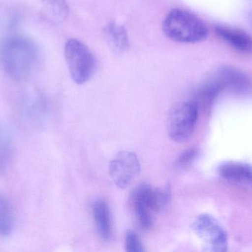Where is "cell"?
Returning a JSON list of instances; mask_svg holds the SVG:
<instances>
[{
  "mask_svg": "<svg viewBox=\"0 0 252 252\" xmlns=\"http://www.w3.org/2000/svg\"><path fill=\"white\" fill-rule=\"evenodd\" d=\"M38 62V48L29 38L10 37L0 47V67L7 76L15 81L29 78Z\"/></svg>",
  "mask_w": 252,
  "mask_h": 252,
  "instance_id": "1",
  "label": "cell"
},
{
  "mask_svg": "<svg viewBox=\"0 0 252 252\" xmlns=\"http://www.w3.org/2000/svg\"><path fill=\"white\" fill-rule=\"evenodd\" d=\"M162 29L170 39L181 43H196L207 38L208 30L205 24L193 13L175 8L163 21Z\"/></svg>",
  "mask_w": 252,
  "mask_h": 252,
  "instance_id": "2",
  "label": "cell"
},
{
  "mask_svg": "<svg viewBox=\"0 0 252 252\" xmlns=\"http://www.w3.org/2000/svg\"><path fill=\"white\" fill-rule=\"evenodd\" d=\"M64 56L72 80L78 84L87 83L95 68V60L90 48L82 41L70 38L65 44Z\"/></svg>",
  "mask_w": 252,
  "mask_h": 252,
  "instance_id": "3",
  "label": "cell"
},
{
  "mask_svg": "<svg viewBox=\"0 0 252 252\" xmlns=\"http://www.w3.org/2000/svg\"><path fill=\"white\" fill-rule=\"evenodd\" d=\"M198 117V107L194 102L179 104L172 109L167 121L169 136L173 142L183 143L193 134Z\"/></svg>",
  "mask_w": 252,
  "mask_h": 252,
  "instance_id": "4",
  "label": "cell"
},
{
  "mask_svg": "<svg viewBox=\"0 0 252 252\" xmlns=\"http://www.w3.org/2000/svg\"><path fill=\"white\" fill-rule=\"evenodd\" d=\"M192 229L204 243L207 251H227V233L224 228L213 216L207 214L200 215L194 220Z\"/></svg>",
  "mask_w": 252,
  "mask_h": 252,
  "instance_id": "5",
  "label": "cell"
},
{
  "mask_svg": "<svg viewBox=\"0 0 252 252\" xmlns=\"http://www.w3.org/2000/svg\"><path fill=\"white\" fill-rule=\"evenodd\" d=\"M141 167L137 156L133 152H120L111 161L109 175L115 185L125 189L140 172Z\"/></svg>",
  "mask_w": 252,
  "mask_h": 252,
  "instance_id": "6",
  "label": "cell"
},
{
  "mask_svg": "<svg viewBox=\"0 0 252 252\" xmlns=\"http://www.w3.org/2000/svg\"><path fill=\"white\" fill-rule=\"evenodd\" d=\"M220 91L228 90L235 94H244L250 91L252 87L249 77L239 70L232 67H224L219 71L213 80Z\"/></svg>",
  "mask_w": 252,
  "mask_h": 252,
  "instance_id": "7",
  "label": "cell"
},
{
  "mask_svg": "<svg viewBox=\"0 0 252 252\" xmlns=\"http://www.w3.org/2000/svg\"><path fill=\"white\" fill-rule=\"evenodd\" d=\"M93 216L97 232L102 240L112 241L113 238L112 214L108 204L102 200L95 201L93 204Z\"/></svg>",
  "mask_w": 252,
  "mask_h": 252,
  "instance_id": "8",
  "label": "cell"
},
{
  "mask_svg": "<svg viewBox=\"0 0 252 252\" xmlns=\"http://www.w3.org/2000/svg\"><path fill=\"white\" fill-rule=\"evenodd\" d=\"M132 207L136 221L142 229L148 230L153 225L152 213L145 196V183L139 185L132 195Z\"/></svg>",
  "mask_w": 252,
  "mask_h": 252,
  "instance_id": "9",
  "label": "cell"
},
{
  "mask_svg": "<svg viewBox=\"0 0 252 252\" xmlns=\"http://www.w3.org/2000/svg\"><path fill=\"white\" fill-rule=\"evenodd\" d=\"M219 174L233 183L252 186V167L241 163H225L219 167Z\"/></svg>",
  "mask_w": 252,
  "mask_h": 252,
  "instance_id": "10",
  "label": "cell"
},
{
  "mask_svg": "<svg viewBox=\"0 0 252 252\" xmlns=\"http://www.w3.org/2000/svg\"><path fill=\"white\" fill-rule=\"evenodd\" d=\"M216 31L237 50L244 53L252 51V38L244 31L226 26H217Z\"/></svg>",
  "mask_w": 252,
  "mask_h": 252,
  "instance_id": "11",
  "label": "cell"
},
{
  "mask_svg": "<svg viewBox=\"0 0 252 252\" xmlns=\"http://www.w3.org/2000/svg\"><path fill=\"white\" fill-rule=\"evenodd\" d=\"M103 32L108 44L115 53H124L128 48V36L123 25L111 22L105 27Z\"/></svg>",
  "mask_w": 252,
  "mask_h": 252,
  "instance_id": "12",
  "label": "cell"
},
{
  "mask_svg": "<svg viewBox=\"0 0 252 252\" xmlns=\"http://www.w3.org/2000/svg\"><path fill=\"white\" fill-rule=\"evenodd\" d=\"M145 195L151 211L158 213L168 205L171 198V191L167 185L164 188H154L145 183Z\"/></svg>",
  "mask_w": 252,
  "mask_h": 252,
  "instance_id": "13",
  "label": "cell"
},
{
  "mask_svg": "<svg viewBox=\"0 0 252 252\" xmlns=\"http://www.w3.org/2000/svg\"><path fill=\"white\" fill-rule=\"evenodd\" d=\"M13 149V138L7 126L0 123V176L8 165Z\"/></svg>",
  "mask_w": 252,
  "mask_h": 252,
  "instance_id": "14",
  "label": "cell"
},
{
  "mask_svg": "<svg viewBox=\"0 0 252 252\" xmlns=\"http://www.w3.org/2000/svg\"><path fill=\"white\" fill-rule=\"evenodd\" d=\"M14 224L13 208L7 197L0 193V237L8 236Z\"/></svg>",
  "mask_w": 252,
  "mask_h": 252,
  "instance_id": "15",
  "label": "cell"
},
{
  "mask_svg": "<svg viewBox=\"0 0 252 252\" xmlns=\"http://www.w3.org/2000/svg\"><path fill=\"white\" fill-rule=\"evenodd\" d=\"M47 17L53 22H63L69 14V6L65 0H41Z\"/></svg>",
  "mask_w": 252,
  "mask_h": 252,
  "instance_id": "16",
  "label": "cell"
},
{
  "mask_svg": "<svg viewBox=\"0 0 252 252\" xmlns=\"http://www.w3.org/2000/svg\"><path fill=\"white\" fill-rule=\"evenodd\" d=\"M125 247L126 252H142L144 251L139 236L133 230H127L126 232Z\"/></svg>",
  "mask_w": 252,
  "mask_h": 252,
  "instance_id": "17",
  "label": "cell"
},
{
  "mask_svg": "<svg viewBox=\"0 0 252 252\" xmlns=\"http://www.w3.org/2000/svg\"><path fill=\"white\" fill-rule=\"evenodd\" d=\"M197 153H198V151L195 149H189L185 151L178 159V166L180 167H184L189 165L195 159Z\"/></svg>",
  "mask_w": 252,
  "mask_h": 252,
  "instance_id": "18",
  "label": "cell"
}]
</instances>
